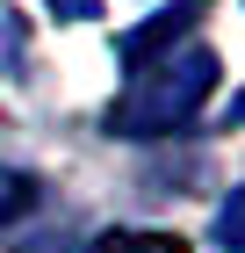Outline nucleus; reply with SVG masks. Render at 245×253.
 Wrapping results in <instances>:
<instances>
[{
	"label": "nucleus",
	"mask_w": 245,
	"mask_h": 253,
	"mask_svg": "<svg viewBox=\"0 0 245 253\" xmlns=\"http://www.w3.org/2000/svg\"><path fill=\"white\" fill-rule=\"evenodd\" d=\"M216 94V51L209 43H188L173 58L130 73V94L108 109V130L115 137H166V130H188L202 116V101Z\"/></svg>",
	"instance_id": "1"
},
{
	"label": "nucleus",
	"mask_w": 245,
	"mask_h": 253,
	"mask_svg": "<svg viewBox=\"0 0 245 253\" xmlns=\"http://www.w3.org/2000/svg\"><path fill=\"white\" fill-rule=\"evenodd\" d=\"M216 246L224 253H245V188H231L216 203Z\"/></svg>",
	"instance_id": "5"
},
{
	"label": "nucleus",
	"mask_w": 245,
	"mask_h": 253,
	"mask_svg": "<svg viewBox=\"0 0 245 253\" xmlns=\"http://www.w3.org/2000/svg\"><path fill=\"white\" fill-rule=\"evenodd\" d=\"M36 174H22V167H0V224H15L22 210H36Z\"/></svg>",
	"instance_id": "4"
},
{
	"label": "nucleus",
	"mask_w": 245,
	"mask_h": 253,
	"mask_svg": "<svg viewBox=\"0 0 245 253\" xmlns=\"http://www.w3.org/2000/svg\"><path fill=\"white\" fill-rule=\"evenodd\" d=\"M231 123H245V94H231Z\"/></svg>",
	"instance_id": "7"
},
{
	"label": "nucleus",
	"mask_w": 245,
	"mask_h": 253,
	"mask_svg": "<svg viewBox=\"0 0 245 253\" xmlns=\"http://www.w3.org/2000/svg\"><path fill=\"white\" fill-rule=\"evenodd\" d=\"M195 22H202V0H173L166 15H151L144 29H130V37L115 43V58L130 65V73H144V65H159V58H173V43L188 37Z\"/></svg>",
	"instance_id": "2"
},
{
	"label": "nucleus",
	"mask_w": 245,
	"mask_h": 253,
	"mask_svg": "<svg viewBox=\"0 0 245 253\" xmlns=\"http://www.w3.org/2000/svg\"><path fill=\"white\" fill-rule=\"evenodd\" d=\"M87 253H188L180 232H101Z\"/></svg>",
	"instance_id": "3"
},
{
	"label": "nucleus",
	"mask_w": 245,
	"mask_h": 253,
	"mask_svg": "<svg viewBox=\"0 0 245 253\" xmlns=\"http://www.w3.org/2000/svg\"><path fill=\"white\" fill-rule=\"evenodd\" d=\"M43 7H51L58 22H94L101 15V0H43Z\"/></svg>",
	"instance_id": "6"
}]
</instances>
